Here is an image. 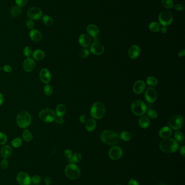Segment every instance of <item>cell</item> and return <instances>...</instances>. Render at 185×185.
Returning <instances> with one entry per match:
<instances>
[{"mask_svg": "<svg viewBox=\"0 0 185 185\" xmlns=\"http://www.w3.org/2000/svg\"><path fill=\"white\" fill-rule=\"evenodd\" d=\"M100 138L102 142L109 145L116 144L120 140L119 135L111 130H105L101 133Z\"/></svg>", "mask_w": 185, "mask_h": 185, "instance_id": "6da1fadb", "label": "cell"}, {"mask_svg": "<svg viewBox=\"0 0 185 185\" xmlns=\"http://www.w3.org/2000/svg\"><path fill=\"white\" fill-rule=\"evenodd\" d=\"M179 144L176 140L173 139H165L160 144L161 151L167 153H172L178 151Z\"/></svg>", "mask_w": 185, "mask_h": 185, "instance_id": "7a4b0ae2", "label": "cell"}, {"mask_svg": "<svg viewBox=\"0 0 185 185\" xmlns=\"http://www.w3.org/2000/svg\"><path fill=\"white\" fill-rule=\"evenodd\" d=\"M106 113L105 106L101 102H96L92 106L90 114L92 118L96 119H101Z\"/></svg>", "mask_w": 185, "mask_h": 185, "instance_id": "3957f363", "label": "cell"}, {"mask_svg": "<svg viewBox=\"0 0 185 185\" xmlns=\"http://www.w3.org/2000/svg\"><path fill=\"white\" fill-rule=\"evenodd\" d=\"M31 123V116L27 112H22L17 116V125L21 128H26L30 126Z\"/></svg>", "mask_w": 185, "mask_h": 185, "instance_id": "277c9868", "label": "cell"}, {"mask_svg": "<svg viewBox=\"0 0 185 185\" xmlns=\"http://www.w3.org/2000/svg\"><path fill=\"white\" fill-rule=\"evenodd\" d=\"M131 109L135 116H142L146 113L147 107L143 101L140 100H136L131 104Z\"/></svg>", "mask_w": 185, "mask_h": 185, "instance_id": "5b68a950", "label": "cell"}, {"mask_svg": "<svg viewBox=\"0 0 185 185\" xmlns=\"http://www.w3.org/2000/svg\"><path fill=\"white\" fill-rule=\"evenodd\" d=\"M65 173L67 178L72 180L77 179L80 176V168L73 163H71L66 166L65 168Z\"/></svg>", "mask_w": 185, "mask_h": 185, "instance_id": "8992f818", "label": "cell"}, {"mask_svg": "<svg viewBox=\"0 0 185 185\" xmlns=\"http://www.w3.org/2000/svg\"><path fill=\"white\" fill-rule=\"evenodd\" d=\"M56 114L51 109L46 108L43 109L39 113V118L43 122L50 123L54 121Z\"/></svg>", "mask_w": 185, "mask_h": 185, "instance_id": "52a82bcc", "label": "cell"}, {"mask_svg": "<svg viewBox=\"0 0 185 185\" xmlns=\"http://www.w3.org/2000/svg\"><path fill=\"white\" fill-rule=\"evenodd\" d=\"M183 125V118L180 115L172 116L169 120V125L171 129L175 130L181 129Z\"/></svg>", "mask_w": 185, "mask_h": 185, "instance_id": "ba28073f", "label": "cell"}, {"mask_svg": "<svg viewBox=\"0 0 185 185\" xmlns=\"http://www.w3.org/2000/svg\"><path fill=\"white\" fill-rule=\"evenodd\" d=\"M159 20L161 25L163 26H167L170 25L173 22V15L169 11L164 10L159 14Z\"/></svg>", "mask_w": 185, "mask_h": 185, "instance_id": "9c48e42d", "label": "cell"}, {"mask_svg": "<svg viewBox=\"0 0 185 185\" xmlns=\"http://www.w3.org/2000/svg\"><path fill=\"white\" fill-rule=\"evenodd\" d=\"M27 16L31 20H38L43 17V12L39 8H31L27 12Z\"/></svg>", "mask_w": 185, "mask_h": 185, "instance_id": "30bf717a", "label": "cell"}, {"mask_svg": "<svg viewBox=\"0 0 185 185\" xmlns=\"http://www.w3.org/2000/svg\"><path fill=\"white\" fill-rule=\"evenodd\" d=\"M17 180L20 185H30L31 183V178L27 173L24 172L17 174Z\"/></svg>", "mask_w": 185, "mask_h": 185, "instance_id": "8fae6325", "label": "cell"}, {"mask_svg": "<svg viewBox=\"0 0 185 185\" xmlns=\"http://www.w3.org/2000/svg\"><path fill=\"white\" fill-rule=\"evenodd\" d=\"M144 97L146 100L149 103H154L157 100V94L156 90L153 87H149L146 89Z\"/></svg>", "mask_w": 185, "mask_h": 185, "instance_id": "7c38bea8", "label": "cell"}, {"mask_svg": "<svg viewBox=\"0 0 185 185\" xmlns=\"http://www.w3.org/2000/svg\"><path fill=\"white\" fill-rule=\"evenodd\" d=\"M123 155V150L120 147L113 146L109 151V155L113 160H118L120 159Z\"/></svg>", "mask_w": 185, "mask_h": 185, "instance_id": "4fadbf2b", "label": "cell"}, {"mask_svg": "<svg viewBox=\"0 0 185 185\" xmlns=\"http://www.w3.org/2000/svg\"><path fill=\"white\" fill-rule=\"evenodd\" d=\"M91 53L96 55H102L104 52V47L102 43L96 42L92 43L90 48Z\"/></svg>", "mask_w": 185, "mask_h": 185, "instance_id": "5bb4252c", "label": "cell"}, {"mask_svg": "<svg viewBox=\"0 0 185 185\" xmlns=\"http://www.w3.org/2000/svg\"><path fill=\"white\" fill-rule=\"evenodd\" d=\"M39 77L41 81L45 84H48L52 79V76L50 72L46 68H43L41 70L40 72Z\"/></svg>", "mask_w": 185, "mask_h": 185, "instance_id": "9a60e30c", "label": "cell"}, {"mask_svg": "<svg viewBox=\"0 0 185 185\" xmlns=\"http://www.w3.org/2000/svg\"><path fill=\"white\" fill-rule=\"evenodd\" d=\"M35 67V63L33 59L28 58L23 63V68L26 72H31Z\"/></svg>", "mask_w": 185, "mask_h": 185, "instance_id": "2e32d148", "label": "cell"}, {"mask_svg": "<svg viewBox=\"0 0 185 185\" xmlns=\"http://www.w3.org/2000/svg\"><path fill=\"white\" fill-rule=\"evenodd\" d=\"M146 89V84L143 81L138 80L135 82L133 86V91L136 94L142 93Z\"/></svg>", "mask_w": 185, "mask_h": 185, "instance_id": "e0dca14e", "label": "cell"}, {"mask_svg": "<svg viewBox=\"0 0 185 185\" xmlns=\"http://www.w3.org/2000/svg\"><path fill=\"white\" fill-rule=\"evenodd\" d=\"M140 52L141 49L139 46L136 44L132 45L129 49L128 55L131 59H136L139 56Z\"/></svg>", "mask_w": 185, "mask_h": 185, "instance_id": "ac0fdd59", "label": "cell"}, {"mask_svg": "<svg viewBox=\"0 0 185 185\" xmlns=\"http://www.w3.org/2000/svg\"><path fill=\"white\" fill-rule=\"evenodd\" d=\"M29 38L31 39L34 42H39L43 38V35L40 31H39L36 29H32L29 31Z\"/></svg>", "mask_w": 185, "mask_h": 185, "instance_id": "d6986e66", "label": "cell"}, {"mask_svg": "<svg viewBox=\"0 0 185 185\" xmlns=\"http://www.w3.org/2000/svg\"><path fill=\"white\" fill-rule=\"evenodd\" d=\"M172 134V130L171 128L168 126H165L159 130V135L160 137L162 139H167L171 137Z\"/></svg>", "mask_w": 185, "mask_h": 185, "instance_id": "ffe728a7", "label": "cell"}, {"mask_svg": "<svg viewBox=\"0 0 185 185\" xmlns=\"http://www.w3.org/2000/svg\"><path fill=\"white\" fill-rule=\"evenodd\" d=\"M1 155L4 159H8L12 156L13 154V151L11 147L9 145H5L1 149Z\"/></svg>", "mask_w": 185, "mask_h": 185, "instance_id": "44dd1931", "label": "cell"}, {"mask_svg": "<svg viewBox=\"0 0 185 185\" xmlns=\"http://www.w3.org/2000/svg\"><path fill=\"white\" fill-rule=\"evenodd\" d=\"M79 43L84 48L88 47L91 44V39L87 34H82L79 37Z\"/></svg>", "mask_w": 185, "mask_h": 185, "instance_id": "7402d4cb", "label": "cell"}, {"mask_svg": "<svg viewBox=\"0 0 185 185\" xmlns=\"http://www.w3.org/2000/svg\"><path fill=\"white\" fill-rule=\"evenodd\" d=\"M87 32L92 37H96L99 35V29L95 24H89L87 27Z\"/></svg>", "mask_w": 185, "mask_h": 185, "instance_id": "603a6c76", "label": "cell"}, {"mask_svg": "<svg viewBox=\"0 0 185 185\" xmlns=\"http://www.w3.org/2000/svg\"><path fill=\"white\" fill-rule=\"evenodd\" d=\"M139 123L141 127L146 129L150 125V120L147 116H142L139 118Z\"/></svg>", "mask_w": 185, "mask_h": 185, "instance_id": "cb8c5ba5", "label": "cell"}, {"mask_svg": "<svg viewBox=\"0 0 185 185\" xmlns=\"http://www.w3.org/2000/svg\"><path fill=\"white\" fill-rule=\"evenodd\" d=\"M96 121H95V120H94L93 119H89L87 121V123H86V125H85L86 130L89 132H92L95 130V128L96 127Z\"/></svg>", "mask_w": 185, "mask_h": 185, "instance_id": "d4e9b609", "label": "cell"}, {"mask_svg": "<svg viewBox=\"0 0 185 185\" xmlns=\"http://www.w3.org/2000/svg\"><path fill=\"white\" fill-rule=\"evenodd\" d=\"M21 8L18 6H13L10 9L9 14L10 16L13 17H19L20 14H21Z\"/></svg>", "mask_w": 185, "mask_h": 185, "instance_id": "484cf974", "label": "cell"}, {"mask_svg": "<svg viewBox=\"0 0 185 185\" xmlns=\"http://www.w3.org/2000/svg\"><path fill=\"white\" fill-rule=\"evenodd\" d=\"M32 55L34 59L37 61L43 60L45 58V53L40 49H36L32 53Z\"/></svg>", "mask_w": 185, "mask_h": 185, "instance_id": "4316f807", "label": "cell"}, {"mask_svg": "<svg viewBox=\"0 0 185 185\" xmlns=\"http://www.w3.org/2000/svg\"><path fill=\"white\" fill-rule=\"evenodd\" d=\"M66 112V108L65 105L63 104L58 105L56 108V114L57 116H58L63 117V116L65 115Z\"/></svg>", "mask_w": 185, "mask_h": 185, "instance_id": "83f0119b", "label": "cell"}, {"mask_svg": "<svg viewBox=\"0 0 185 185\" xmlns=\"http://www.w3.org/2000/svg\"><path fill=\"white\" fill-rule=\"evenodd\" d=\"M149 29L150 31L154 33L159 32L161 29V26L159 23L156 22H153L149 25Z\"/></svg>", "mask_w": 185, "mask_h": 185, "instance_id": "f1b7e54d", "label": "cell"}, {"mask_svg": "<svg viewBox=\"0 0 185 185\" xmlns=\"http://www.w3.org/2000/svg\"><path fill=\"white\" fill-rule=\"evenodd\" d=\"M120 137L123 141H129L131 139L132 135L130 132H129L128 131H123L120 133Z\"/></svg>", "mask_w": 185, "mask_h": 185, "instance_id": "f546056e", "label": "cell"}, {"mask_svg": "<svg viewBox=\"0 0 185 185\" xmlns=\"http://www.w3.org/2000/svg\"><path fill=\"white\" fill-rule=\"evenodd\" d=\"M22 137L25 141L30 142L33 139V134L28 130H24L22 133Z\"/></svg>", "mask_w": 185, "mask_h": 185, "instance_id": "4dcf8cb0", "label": "cell"}, {"mask_svg": "<svg viewBox=\"0 0 185 185\" xmlns=\"http://www.w3.org/2000/svg\"><path fill=\"white\" fill-rule=\"evenodd\" d=\"M82 160V155L79 153H76L72 155V156L69 159V162L71 163H78Z\"/></svg>", "mask_w": 185, "mask_h": 185, "instance_id": "1f68e13d", "label": "cell"}, {"mask_svg": "<svg viewBox=\"0 0 185 185\" xmlns=\"http://www.w3.org/2000/svg\"><path fill=\"white\" fill-rule=\"evenodd\" d=\"M42 21L43 22V23L46 24L47 26H50L53 23V19L48 15H45L43 16Z\"/></svg>", "mask_w": 185, "mask_h": 185, "instance_id": "d6a6232c", "label": "cell"}, {"mask_svg": "<svg viewBox=\"0 0 185 185\" xmlns=\"http://www.w3.org/2000/svg\"><path fill=\"white\" fill-rule=\"evenodd\" d=\"M146 82L148 85L150 86H155L158 84V80L154 76H149L146 79Z\"/></svg>", "mask_w": 185, "mask_h": 185, "instance_id": "836d02e7", "label": "cell"}, {"mask_svg": "<svg viewBox=\"0 0 185 185\" xmlns=\"http://www.w3.org/2000/svg\"><path fill=\"white\" fill-rule=\"evenodd\" d=\"M162 3L166 9H171L174 5L173 0H162Z\"/></svg>", "mask_w": 185, "mask_h": 185, "instance_id": "e575fe53", "label": "cell"}, {"mask_svg": "<svg viewBox=\"0 0 185 185\" xmlns=\"http://www.w3.org/2000/svg\"><path fill=\"white\" fill-rule=\"evenodd\" d=\"M146 113L148 116L151 119H154L157 118L158 116V114L157 113V112L153 109H149L148 110H147Z\"/></svg>", "mask_w": 185, "mask_h": 185, "instance_id": "d590c367", "label": "cell"}, {"mask_svg": "<svg viewBox=\"0 0 185 185\" xmlns=\"http://www.w3.org/2000/svg\"><path fill=\"white\" fill-rule=\"evenodd\" d=\"M43 91L45 94L49 96L53 93V88L50 84H46L43 87Z\"/></svg>", "mask_w": 185, "mask_h": 185, "instance_id": "8d00e7d4", "label": "cell"}, {"mask_svg": "<svg viewBox=\"0 0 185 185\" xmlns=\"http://www.w3.org/2000/svg\"><path fill=\"white\" fill-rule=\"evenodd\" d=\"M174 137H175V140L177 142H182L184 140L183 134L180 131L176 132L175 135H174Z\"/></svg>", "mask_w": 185, "mask_h": 185, "instance_id": "74e56055", "label": "cell"}, {"mask_svg": "<svg viewBox=\"0 0 185 185\" xmlns=\"http://www.w3.org/2000/svg\"><path fill=\"white\" fill-rule=\"evenodd\" d=\"M22 140L20 137H16L13 139L12 141V145L14 148H19L21 146Z\"/></svg>", "mask_w": 185, "mask_h": 185, "instance_id": "f35d334b", "label": "cell"}, {"mask_svg": "<svg viewBox=\"0 0 185 185\" xmlns=\"http://www.w3.org/2000/svg\"><path fill=\"white\" fill-rule=\"evenodd\" d=\"M90 55V51L87 49H83L81 51H80L79 53V56L80 58L82 59H85L89 56Z\"/></svg>", "mask_w": 185, "mask_h": 185, "instance_id": "ab89813d", "label": "cell"}, {"mask_svg": "<svg viewBox=\"0 0 185 185\" xmlns=\"http://www.w3.org/2000/svg\"><path fill=\"white\" fill-rule=\"evenodd\" d=\"M41 178L40 176H34L31 178V183L34 185H38L41 183Z\"/></svg>", "mask_w": 185, "mask_h": 185, "instance_id": "60d3db41", "label": "cell"}, {"mask_svg": "<svg viewBox=\"0 0 185 185\" xmlns=\"http://www.w3.org/2000/svg\"><path fill=\"white\" fill-rule=\"evenodd\" d=\"M7 141V137L4 133L0 132V144H5Z\"/></svg>", "mask_w": 185, "mask_h": 185, "instance_id": "b9f144b4", "label": "cell"}, {"mask_svg": "<svg viewBox=\"0 0 185 185\" xmlns=\"http://www.w3.org/2000/svg\"><path fill=\"white\" fill-rule=\"evenodd\" d=\"M24 54L25 56H26L27 58H29L32 54L31 48L29 47H24Z\"/></svg>", "mask_w": 185, "mask_h": 185, "instance_id": "7bdbcfd3", "label": "cell"}, {"mask_svg": "<svg viewBox=\"0 0 185 185\" xmlns=\"http://www.w3.org/2000/svg\"><path fill=\"white\" fill-rule=\"evenodd\" d=\"M28 2V0H15V3L17 6L19 7H24Z\"/></svg>", "mask_w": 185, "mask_h": 185, "instance_id": "ee69618b", "label": "cell"}, {"mask_svg": "<svg viewBox=\"0 0 185 185\" xmlns=\"http://www.w3.org/2000/svg\"><path fill=\"white\" fill-rule=\"evenodd\" d=\"M0 166L3 169H7L8 166V161L6 159H4L0 163Z\"/></svg>", "mask_w": 185, "mask_h": 185, "instance_id": "f6af8a7d", "label": "cell"}, {"mask_svg": "<svg viewBox=\"0 0 185 185\" xmlns=\"http://www.w3.org/2000/svg\"><path fill=\"white\" fill-rule=\"evenodd\" d=\"M26 24L27 28L28 29H30V30L33 29L34 27V23L33 21V20H27Z\"/></svg>", "mask_w": 185, "mask_h": 185, "instance_id": "bcb514c9", "label": "cell"}, {"mask_svg": "<svg viewBox=\"0 0 185 185\" xmlns=\"http://www.w3.org/2000/svg\"><path fill=\"white\" fill-rule=\"evenodd\" d=\"M54 121L57 123L59 124V125H62L64 123V120L63 119L62 117L61 116H55V119H54Z\"/></svg>", "mask_w": 185, "mask_h": 185, "instance_id": "7dc6e473", "label": "cell"}, {"mask_svg": "<svg viewBox=\"0 0 185 185\" xmlns=\"http://www.w3.org/2000/svg\"><path fill=\"white\" fill-rule=\"evenodd\" d=\"M64 155L65 156L68 158V159H70L72 156L73 153H72V151L70 149H66L65 151H64Z\"/></svg>", "mask_w": 185, "mask_h": 185, "instance_id": "c3c4849f", "label": "cell"}, {"mask_svg": "<svg viewBox=\"0 0 185 185\" xmlns=\"http://www.w3.org/2000/svg\"><path fill=\"white\" fill-rule=\"evenodd\" d=\"M174 8L179 12H182L184 10V6L182 4L178 3L174 5Z\"/></svg>", "mask_w": 185, "mask_h": 185, "instance_id": "681fc988", "label": "cell"}, {"mask_svg": "<svg viewBox=\"0 0 185 185\" xmlns=\"http://www.w3.org/2000/svg\"><path fill=\"white\" fill-rule=\"evenodd\" d=\"M3 70L6 73H10L12 72V68L9 65H5L3 67Z\"/></svg>", "mask_w": 185, "mask_h": 185, "instance_id": "f907efd6", "label": "cell"}, {"mask_svg": "<svg viewBox=\"0 0 185 185\" xmlns=\"http://www.w3.org/2000/svg\"><path fill=\"white\" fill-rule=\"evenodd\" d=\"M128 185H139V183L135 179H131L128 183Z\"/></svg>", "mask_w": 185, "mask_h": 185, "instance_id": "816d5d0a", "label": "cell"}, {"mask_svg": "<svg viewBox=\"0 0 185 185\" xmlns=\"http://www.w3.org/2000/svg\"><path fill=\"white\" fill-rule=\"evenodd\" d=\"M180 154H181L182 156H185V146H183L181 147L180 149Z\"/></svg>", "mask_w": 185, "mask_h": 185, "instance_id": "f5cc1de1", "label": "cell"}, {"mask_svg": "<svg viewBox=\"0 0 185 185\" xmlns=\"http://www.w3.org/2000/svg\"><path fill=\"white\" fill-rule=\"evenodd\" d=\"M45 183H46V185H50L51 183V179L48 176H46L45 178Z\"/></svg>", "mask_w": 185, "mask_h": 185, "instance_id": "db71d44e", "label": "cell"}, {"mask_svg": "<svg viewBox=\"0 0 185 185\" xmlns=\"http://www.w3.org/2000/svg\"><path fill=\"white\" fill-rule=\"evenodd\" d=\"M80 123H85L87 121V118L84 116H80Z\"/></svg>", "mask_w": 185, "mask_h": 185, "instance_id": "11a10c76", "label": "cell"}, {"mask_svg": "<svg viewBox=\"0 0 185 185\" xmlns=\"http://www.w3.org/2000/svg\"><path fill=\"white\" fill-rule=\"evenodd\" d=\"M160 30H161V33L162 34H166L167 31V29L166 27L163 26L162 27H161Z\"/></svg>", "mask_w": 185, "mask_h": 185, "instance_id": "9f6ffc18", "label": "cell"}, {"mask_svg": "<svg viewBox=\"0 0 185 185\" xmlns=\"http://www.w3.org/2000/svg\"><path fill=\"white\" fill-rule=\"evenodd\" d=\"M185 55V50L183 49L182 51H180L179 53H178V55L179 57H183Z\"/></svg>", "mask_w": 185, "mask_h": 185, "instance_id": "6f0895ef", "label": "cell"}, {"mask_svg": "<svg viewBox=\"0 0 185 185\" xmlns=\"http://www.w3.org/2000/svg\"><path fill=\"white\" fill-rule=\"evenodd\" d=\"M3 101H4V96L1 93H0V106L2 105Z\"/></svg>", "mask_w": 185, "mask_h": 185, "instance_id": "680465c9", "label": "cell"}, {"mask_svg": "<svg viewBox=\"0 0 185 185\" xmlns=\"http://www.w3.org/2000/svg\"><path fill=\"white\" fill-rule=\"evenodd\" d=\"M159 185H167L166 184V183H164V182H161V183H159Z\"/></svg>", "mask_w": 185, "mask_h": 185, "instance_id": "91938a15", "label": "cell"}, {"mask_svg": "<svg viewBox=\"0 0 185 185\" xmlns=\"http://www.w3.org/2000/svg\"></svg>", "mask_w": 185, "mask_h": 185, "instance_id": "94428289", "label": "cell"}]
</instances>
